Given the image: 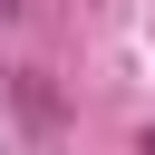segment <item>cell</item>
Segmentation results:
<instances>
[{
    "label": "cell",
    "instance_id": "obj_2",
    "mask_svg": "<svg viewBox=\"0 0 155 155\" xmlns=\"http://www.w3.org/2000/svg\"><path fill=\"white\" fill-rule=\"evenodd\" d=\"M0 19H19V0H0Z\"/></svg>",
    "mask_w": 155,
    "mask_h": 155
},
{
    "label": "cell",
    "instance_id": "obj_3",
    "mask_svg": "<svg viewBox=\"0 0 155 155\" xmlns=\"http://www.w3.org/2000/svg\"><path fill=\"white\" fill-rule=\"evenodd\" d=\"M145 155H155V126H145Z\"/></svg>",
    "mask_w": 155,
    "mask_h": 155
},
{
    "label": "cell",
    "instance_id": "obj_1",
    "mask_svg": "<svg viewBox=\"0 0 155 155\" xmlns=\"http://www.w3.org/2000/svg\"><path fill=\"white\" fill-rule=\"evenodd\" d=\"M19 116H29L39 136H58V87H48V68H19Z\"/></svg>",
    "mask_w": 155,
    "mask_h": 155
}]
</instances>
